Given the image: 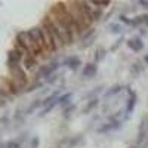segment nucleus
I'll use <instances>...</instances> for the list:
<instances>
[{
	"mask_svg": "<svg viewBox=\"0 0 148 148\" xmlns=\"http://www.w3.org/2000/svg\"><path fill=\"white\" fill-rule=\"evenodd\" d=\"M139 36H147V30L145 28H141L139 30Z\"/></svg>",
	"mask_w": 148,
	"mask_h": 148,
	"instance_id": "f704fd0d",
	"label": "nucleus"
},
{
	"mask_svg": "<svg viewBox=\"0 0 148 148\" xmlns=\"http://www.w3.org/2000/svg\"><path fill=\"white\" fill-rule=\"evenodd\" d=\"M36 65H37V58H34V56H31V55L24 56V59H22V68H24V70H27V71L34 70Z\"/></svg>",
	"mask_w": 148,
	"mask_h": 148,
	"instance_id": "9d476101",
	"label": "nucleus"
},
{
	"mask_svg": "<svg viewBox=\"0 0 148 148\" xmlns=\"http://www.w3.org/2000/svg\"><path fill=\"white\" fill-rule=\"evenodd\" d=\"M58 79H59L58 74H52L51 77H47V79H46V83H47V84H53L55 82H58Z\"/></svg>",
	"mask_w": 148,
	"mask_h": 148,
	"instance_id": "c756f323",
	"label": "nucleus"
},
{
	"mask_svg": "<svg viewBox=\"0 0 148 148\" xmlns=\"http://www.w3.org/2000/svg\"><path fill=\"white\" fill-rule=\"evenodd\" d=\"M123 89H125V86H121V84H113L111 88H108V89L104 92V96H105V98L116 96V95H117V93H120Z\"/></svg>",
	"mask_w": 148,
	"mask_h": 148,
	"instance_id": "f8f14e48",
	"label": "nucleus"
},
{
	"mask_svg": "<svg viewBox=\"0 0 148 148\" xmlns=\"http://www.w3.org/2000/svg\"><path fill=\"white\" fill-rule=\"evenodd\" d=\"M15 42L19 43V45L27 51V53L31 55V56L39 58V56L42 55V52L39 51V47L34 45V42H33V39H31V36H30L28 31H19V33L16 34V40H15Z\"/></svg>",
	"mask_w": 148,
	"mask_h": 148,
	"instance_id": "f257e3e1",
	"label": "nucleus"
},
{
	"mask_svg": "<svg viewBox=\"0 0 148 148\" xmlns=\"http://www.w3.org/2000/svg\"><path fill=\"white\" fill-rule=\"evenodd\" d=\"M142 24L148 27V14H142Z\"/></svg>",
	"mask_w": 148,
	"mask_h": 148,
	"instance_id": "72a5a7b5",
	"label": "nucleus"
},
{
	"mask_svg": "<svg viewBox=\"0 0 148 148\" xmlns=\"http://www.w3.org/2000/svg\"><path fill=\"white\" fill-rule=\"evenodd\" d=\"M5 145H6V148H21V144L18 141H9Z\"/></svg>",
	"mask_w": 148,
	"mask_h": 148,
	"instance_id": "c85d7f7f",
	"label": "nucleus"
},
{
	"mask_svg": "<svg viewBox=\"0 0 148 148\" xmlns=\"http://www.w3.org/2000/svg\"><path fill=\"white\" fill-rule=\"evenodd\" d=\"M123 42H125V36H121V37H120V39H119V40H117V42H116V43H114L113 46H111V47H110V52H116V51H117V49H119V46H120V45H121Z\"/></svg>",
	"mask_w": 148,
	"mask_h": 148,
	"instance_id": "bb28decb",
	"label": "nucleus"
},
{
	"mask_svg": "<svg viewBox=\"0 0 148 148\" xmlns=\"http://www.w3.org/2000/svg\"><path fill=\"white\" fill-rule=\"evenodd\" d=\"M138 5H141L144 9H147V10H148V0H139Z\"/></svg>",
	"mask_w": 148,
	"mask_h": 148,
	"instance_id": "473e14b6",
	"label": "nucleus"
},
{
	"mask_svg": "<svg viewBox=\"0 0 148 148\" xmlns=\"http://www.w3.org/2000/svg\"><path fill=\"white\" fill-rule=\"evenodd\" d=\"M0 148H6V145H2V144H0Z\"/></svg>",
	"mask_w": 148,
	"mask_h": 148,
	"instance_id": "4c0bfd02",
	"label": "nucleus"
},
{
	"mask_svg": "<svg viewBox=\"0 0 148 148\" xmlns=\"http://www.w3.org/2000/svg\"><path fill=\"white\" fill-rule=\"evenodd\" d=\"M61 64L65 65V67H68L71 71H77V70L80 68V65H82V59H80V56H77V55H71V56L65 58Z\"/></svg>",
	"mask_w": 148,
	"mask_h": 148,
	"instance_id": "0eeeda50",
	"label": "nucleus"
},
{
	"mask_svg": "<svg viewBox=\"0 0 148 148\" xmlns=\"http://www.w3.org/2000/svg\"><path fill=\"white\" fill-rule=\"evenodd\" d=\"M102 16H104L102 9H101V8H95L93 12H92V21H93V22H98V21L102 19Z\"/></svg>",
	"mask_w": 148,
	"mask_h": 148,
	"instance_id": "b1692460",
	"label": "nucleus"
},
{
	"mask_svg": "<svg viewBox=\"0 0 148 148\" xmlns=\"http://www.w3.org/2000/svg\"><path fill=\"white\" fill-rule=\"evenodd\" d=\"M39 145H40L39 136H34V138L31 139V148H39Z\"/></svg>",
	"mask_w": 148,
	"mask_h": 148,
	"instance_id": "2f4dec72",
	"label": "nucleus"
},
{
	"mask_svg": "<svg viewBox=\"0 0 148 148\" xmlns=\"http://www.w3.org/2000/svg\"><path fill=\"white\" fill-rule=\"evenodd\" d=\"M107 28L111 34H121V31H123V27L120 22H110L107 25Z\"/></svg>",
	"mask_w": 148,
	"mask_h": 148,
	"instance_id": "a211bd4d",
	"label": "nucleus"
},
{
	"mask_svg": "<svg viewBox=\"0 0 148 148\" xmlns=\"http://www.w3.org/2000/svg\"><path fill=\"white\" fill-rule=\"evenodd\" d=\"M62 65L59 62V61H56V59H53V61H51V62H47V64H45V65H42V67H39V71H37V76H36V80H39V79H47V77H51L52 74H56V71H58V68Z\"/></svg>",
	"mask_w": 148,
	"mask_h": 148,
	"instance_id": "f03ea898",
	"label": "nucleus"
},
{
	"mask_svg": "<svg viewBox=\"0 0 148 148\" xmlns=\"http://www.w3.org/2000/svg\"><path fill=\"white\" fill-rule=\"evenodd\" d=\"M130 148H138V147H130Z\"/></svg>",
	"mask_w": 148,
	"mask_h": 148,
	"instance_id": "ea45409f",
	"label": "nucleus"
},
{
	"mask_svg": "<svg viewBox=\"0 0 148 148\" xmlns=\"http://www.w3.org/2000/svg\"><path fill=\"white\" fill-rule=\"evenodd\" d=\"M40 107H43V101L42 99H34L28 107H27V110H25V116H30V114H33L36 110H39Z\"/></svg>",
	"mask_w": 148,
	"mask_h": 148,
	"instance_id": "f3484780",
	"label": "nucleus"
},
{
	"mask_svg": "<svg viewBox=\"0 0 148 148\" xmlns=\"http://www.w3.org/2000/svg\"><path fill=\"white\" fill-rule=\"evenodd\" d=\"M126 90H127V95H129V99H127V102H126V114H132V111L135 110V107H136V102H138V96H136V93H135L129 86H126L125 88Z\"/></svg>",
	"mask_w": 148,
	"mask_h": 148,
	"instance_id": "423d86ee",
	"label": "nucleus"
},
{
	"mask_svg": "<svg viewBox=\"0 0 148 148\" xmlns=\"http://www.w3.org/2000/svg\"><path fill=\"white\" fill-rule=\"evenodd\" d=\"M144 70H145V67L142 65V62H141V61H136V62H133L132 67H130V76H132L133 79L138 77Z\"/></svg>",
	"mask_w": 148,
	"mask_h": 148,
	"instance_id": "ddd939ff",
	"label": "nucleus"
},
{
	"mask_svg": "<svg viewBox=\"0 0 148 148\" xmlns=\"http://www.w3.org/2000/svg\"><path fill=\"white\" fill-rule=\"evenodd\" d=\"M76 111V105L74 104H71V105H68V107H65L64 110H62V119H65V120H68L70 117H71V114Z\"/></svg>",
	"mask_w": 148,
	"mask_h": 148,
	"instance_id": "5701e85b",
	"label": "nucleus"
},
{
	"mask_svg": "<svg viewBox=\"0 0 148 148\" xmlns=\"http://www.w3.org/2000/svg\"><path fill=\"white\" fill-rule=\"evenodd\" d=\"M126 45H127V47L130 49V51H133L135 53L141 52L144 49V42H142L141 37H132V39L126 40Z\"/></svg>",
	"mask_w": 148,
	"mask_h": 148,
	"instance_id": "6e6552de",
	"label": "nucleus"
},
{
	"mask_svg": "<svg viewBox=\"0 0 148 148\" xmlns=\"http://www.w3.org/2000/svg\"><path fill=\"white\" fill-rule=\"evenodd\" d=\"M130 25L135 27V28L144 25V24H142V15H138V16H135L133 19H130Z\"/></svg>",
	"mask_w": 148,
	"mask_h": 148,
	"instance_id": "a878e982",
	"label": "nucleus"
},
{
	"mask_svg": "<svg viewBox=\"0 0 148 148\" xmlns=\"http://www.w3.org/2000/svg\"><path fill=\"white\" fill-rule=\"evenodd\" d=\"M98 73V65L95 62H88L84 67H83V71H82V77L84 79H93Z\"/></svg>",
	"mask_w": 148,
	"mask_h": 148,
	"instance_id": "1a4fd4ad",
	"label": "nucleus"
},
{
	"mask_svg": "<svg viewBox=\"0 0 148 148\" xmlns=\"http://www.w3.org/2000/svg\"><path fill=\"white\" fill-rule=\"evenodd\" d=\"M42 25L47 28L49 34H51V37H52V42H53V45H55V49H56V52H58V51H61V49H64V47H65V45H64L62 39H61V37H59V34L56 33L55 27L52 25L51 19H49V15L43 18V21H42Z\"/></svg>",
	"mask_w": 148,
	"mask_h": 148,
	"instance_id": "7ed1b4c3",
	"label": "nucleus"
},
{
	"mask_svg": "<svg viewBox=\"0 0 148 148\" xmlns=\"http://www.w3.org/2000/svg\"><path fill=\"white\" fill-rule=\"evenodd\" d=\"M28 33H30V36H31L34 45L39 47V51H40L42 53H49L47 49H46V45H45V39H43V33H42L40 25L33 27L31 30H28Z\"/></svg>",
	"mask_w": 148,
	"mask_h": 148,
	"instance_id": "20e7f679",
	"label": "nucleus"
},
{
	"mask_svg": "<svg viewBox=\"0 0 148 148\" xmlns=\"http://www.w3.org/2000/svg\"><path fill=\"white\" fill-rule=\"evenodd\" d=\"M147 138H148V130H147V129H139V132H138V139H136V147L141 148V145L145 142Z\"/></svg>",
	"mask_w": 148,
	"mask_h": 148,
	"instance_id": "412c9836",
	"label": "nucleus"
},
{
	"mask_svg": "<svg viewBox=\"0 0 148 148\" xmlns=\"http://www.w3.org/2000/svg\"><path fill=\"white\" fill-rule=\"evenodd\" d=\"M92 3H93L95 8H101V9H104V8H107V6L111 5L110 0H93Z\"/></svg>",
	"mask_w": 148,
	"mask_h": 148,
	"instance_id": "393cba45",
	"label": "nucleus"
},
{
	"mask_svg": "<svg viewBox=\"0 0 148 148\" xmlns=\"http://www.w3.org/2000/svg\"><path fill=\"white\" fill-rule=\"evenodd\" d=\"M93 36H96V30L93 28V27H90V28H88L83 34H82V37H80V40H82V43H84V42H88L89 39H92Z\"/></svg>",
	"mask_w": 148,
	"mask_h": 148,
	"instance_id": "4be33fe9",
	"label": "nucleus"
},
{
	"mask_svg": "<svg viewBox=\"0 0 148 148\" xmlns=\"http://www.w3.org/2000/svg\"><path fill=\"white\" fill-rule=\"evenodd\" d=\"M99 105V98H93V99H89L86 102L84 108H83V114H90L95 108H98Z\"/></svg>",
	"mask_w": 148,
	"mask_h": 148,
	"instance_id": "9b49d317",
	"label": "nucleus"
},
{
	"mask_svg": "<svg viewBox=\"0 0 148 148\" xmlns=\"http://www.w3.org/2000/svg\"><path fill=\"white\" fill-rule=\"evenodd\" d=\"M107 53H108V51H107L104 46H98V47H96V51H95V55H93L95 64H96V62H101V61L107 56Z\"/></svg>",
	"mask_w": 148,
	"mask_h": 148,
	"instance_id": "dca6fc26",
	"label": "nucleus"
},
{
	"mask_svg": "<svg viewBox=\"0 0 148 148\" xmlns=\"http://www.w3.org/2000/svg\"><path fill=\"white\" fill-rule=\"evenodd\" d=\"M80 144H83V135H76V136H70L68 148H76Z\"/></svg>",
	"mask_w": 148,
	"mask_h": 148,
	"instance_id": "aec40b11",
	"label": "nucleus"
},
{
	"mask_svg": "<svg viewBox=\"0 0 148 148\" xmlns=\"http://www.w3.org/2000/svg\"><path fill=\"white\" fill-rule=\"evenodd\" d=\"M117 19H119L120 24H126V25H130V19H129L125 14H120V15L117 16Z\"/></svg>",
	"mask_w": 148,
	"mask_h": 148,
	"instance_id": "cd10ccee",
	"label": "nucleus"
},
{
	"mask_svg": "<svg viewBox=\"0 0 148 148\" xmlns=\"http://www.w3.org/2000/svg\"><path fill=\"white\" fill-rule=\"evenodd\" d=\"M145 121H147V125H148V119H147V120H145Z\"/></svg>",
	"mask_w": 148,
	"mask_h": 148,
	"instance_id": "58836bf2",
	"label": "nucleus"
},
{
	"mask_svg": "<svg viewBox=\"0 0 148 148\" xmlns=\"http://www.w3.org/2000/svg\"><path fill=\"white\" fill-rule=\"evenodd\" d=\"M22 59H24V55L16 51V49H10L8 52V67L12 68V67H16V65H21L22 64Z\"/></svg>",
	"mask_w": 148,
	"mask_h": 148,
	"instance_id": "39448f33",
	"label": "nucleus"
},
{
	"mask_svg": "<svg viewBox=\"0 0 148 148\" xmlns=\"http://www.w3.org/2000/svg\"><path fill=\"white\" fill-rule=\"evenodd\" d=\"M95 40H96V36H93L92 39H89L88 42H84V43H82V47H83V49H86V47H89V46H92V45L95 43Z\"/></svg>",
	"mask_w": 148,
	"mask_h": 148,
	"instance_id": "7c9ffc66",
	"label": "nucleus"
},
{
	"mask_svg": "<svg viewBox=\"0 0 148 148\" xmlns=\"http://www.w3.org/2000/svg\"><path fill=\"white\" fill-rule=\"evenodd\" d=\"M71 98H73V93L71 92H67V93H62L59 98H58V105H61L62 108L71 105Z\"/></svg>",
	"mask_w": 148,
	"mask_h": 148,
	"instance_id": "2eb2a0df",
	"label": "nucleus"
},
{
	"mask_svg": "<svg viewBox=\"0 0 148 148\" xmlns=\"http://www.w3.org/2000/svg\"><path fill=\"white\" fill-rule=\"evenodd\" d=\"M141 148H148V138H147V139H145V142L141 145Z\"/></svg>",
	"mask_w": 148,
	"mask_h": 148,
	"instance_id": "c9c22d12",
	"label": "nucleus"
},
{
	"mask_svg": "<svg viewBox=\"0 0 148 148\" xmlns=\"http://www.w3.org/2000/svg\"><path fill=\"white\" fill-rule=\"evenodd\" d=\"M42 88H43V83L40 80H34L31 84H28L27 88L24 89V92H25V93H31V92H34L37 89H42Z\"/></svg>",
	"mask_w": 148,
	"mask_h": 148,
	"instance_id": "6ab92c4d",
	"label": "nucleus"
},
{
	"mask_svg": "<svg viewBox=\"0 0 148 148\" xmlns=\"http://www.w3.org/2000/svg\"><path fill=\"white\" fill-rule=\"evenodd\" d=\"M102 89H104V86H102V84L96 86V88H93V89L89 90L88 93H84V95L82 96V99H93V98H98V95L102 92Z\"/></svg>",
	"mask_w": 148,
	"mask_h": 148,
	"instance_id": "4468645a",
	"label": "nucleus"
},
{
	"mask_svg": "<svg viewBox=\"0 0 148 148\" xmlns=\"http://www.w3.org/2000/svg\"><path fill=\"white\" fill-rule=\"evenodd\" d=\"M144 62H145V64H147V65H148V53H147V55H145V56H144Z\"/></svg>",
	"mask_w": 148,
	"mask_h": 148,
	"instance_id": "e433bc0d",
	"label": "nucleus"
}]
</instances>
